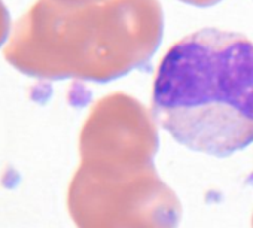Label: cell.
Masks as SVG:
<instances>
[{"label": "cell", "instance_id": "obj_1", "mask_svg": "<svg viewBox=\"0 0 253 228\" xmlns=\"http://www.w3.org/2000/svg\"><path fill=\"white\" fill-rule=\"evenodd\" d=\"M155 123L189 151L226 158L253 143V42L201 29L163 57L152 92Z\"/></svg>", "mask_w": 253, "mask_h": 228}, {"label": "cell", "instance_id": "obj_2", "mask_svg": "<svg viewBox=\"0 0 253 228\" xmlns=\"http://www.w3.org/2000/svg\"><path fill=\"white\" fill-rule=\"evenodd\" d=\"M9 33V14L3 5V2L0 0V45H2Z\"/></svg>", "mask_w": 253, "mask_h": 228}]
</instances>
